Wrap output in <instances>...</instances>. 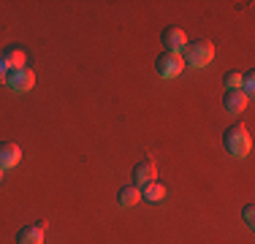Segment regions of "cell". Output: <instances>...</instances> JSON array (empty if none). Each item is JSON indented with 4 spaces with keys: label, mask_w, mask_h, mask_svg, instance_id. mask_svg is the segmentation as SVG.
<instances>
[{
    "label": "cell",
    "mask_w": 255,
    "mask_h": 244,
    "mask_svg": "<svg viewBox=\"0 0 255 244\" xmlns=\"http://www.w3.org/2000/svg\"><path fill=\"white\" fill-rule=\"evenodd\" d=\"M117 201H120V206H136L141 201V190L136 185H123L117 193Z\"/></svg>",
    "instance_id": "11"
},
{
    "label": "cell",
    "mask_w": 255,
    "mask_h": 244,
    "mask_svg": "<svg viewBox=\"0 0 255 244\" xmlns=\"http://www.w3.org/2000/svg\"><path fill=\"white\" fill-rule=\"evenodd\" d=\"M247 103H250V98L242 90H226V95H223V106H226L228 114H242L247 109Z\"/></svg>",
    "instance_id": "8"
},
{
    "label": "cell",
    "mask_w": 255,
    "mask_h": 244,
    "mask_svg": "<svg viewBox=\"0 0 255 244\" xmlns=\"http://www.w3.org/2000/svg\"><path fill=\"white\" fill-rule=\"evenodd\" d=\"M3 63H5V71H14V68H25L27 65V54L22 46H8L3 52Z\"/></svg>",
    "instance_id": "10"
},
{
    "label": "cell",
    "mask_w": 255,
    "mask_h": 244,
    "mask_svg": "<svg viewBox=\"0 0 255 244\" xmlns=\"http://www.w3.org/2000/svg\"><path fill=\"white\" fill-rule=\"evenodd\" d=\"M163 198H166V187L160 182H149V185L141 187V201H147V204H157Z\"/></svg>",
    "instance_id": "12"
},
{
    "label": "cell",
    "mask_w": 255,
    "mask_h": 244,
    "mask_svg": "<svg viewBox=\"0 0 255 244\" xmlns=\"http://www.w3.org/2000/svg\"><path fill=\"white\" fill-rule=\"evenodd\" d=\"M133 185L136 187H144V185H149V182H155L157 179V166L152 160H138L136 166H133Z\"/></svg>",
    "instance_id": "5"
},
{
    "label": "cell",
    "mask_w": 255,
    "mask_h": 244,
    "mask_svg": "<svg viewBox=\"0 0 255 244\" xmlns=\"http://www.w3.org/2000/svg\"><path fill=\"white\" fill-rule=\"evenodd\" d=\"M44 234H46V223H44V220H38V223H33V225L19 228V234H16V244H44Z\"/></svg>",
    "instance_id": "6"
},
{
    "label": "cell",
    "mask_w": 255,
    "mask_h": 244,
    "mask_svg": "<svg viewBox=\"0 0 255 244\" xmlns=\"http://www.w3.org/2000/svg\"><path fill=\"white\" fill-rule=\"evenodd\" d=\"M179 57H182V63L190 65V68H204V65H209L212 57H215V46H212V41H206V38L187 41Z\"/></svg>",
    "instance_id": "2"
},
{
    "label": "cell",
    "mask_w": 255,
    "mask_h": 244,
    "mask_svg": "<svg viewBox=\"0 0 255 244\" xmlns=\"http://www.w3.org/2000/svg\"><path fill=\"white\" fill-rule=\"evenodd\" d=\"M160 38H163L166 52H174V54H179L182 49H185V44H187V35H185V30H182V27H166Z\"/></svg>",
    "instance_id": "7"
},
{
    "label": "cell",
    "mask_w": 255,
    "mask_h": 244,
    "mask_svg": "<svg viewBox=\"0 0 255 244\" xmlns=\"http://www.w3.org/2000/svg\"><path fill=\"white\" fill-rule=\"evenodd\" d=\"M0 182H3V168H0Z\"/></svg>",
    "instance_id": "17"
},
{
    "label": "cell",
    "mask_w": 255,
    "mask_h": 244,
    "mask_svg": "<svg viewBox=\"0 0 255 244\" xmlns=\"http://www.w3.org/2000/svg\"><path fill=\"white\" fill-rule=\"evenodd\" d=\"M223 144H226V152L234 157H247L253 149V138H250V133H247V127L242 125V122H234L231 127H226Z\"/></svg>",
    "instance_id": "1"
},
{
    "label": "cell",
    "mask_w": 255,
    "mask_h": 244,
    "mask_svg": "<svg viewBox=\"0 0 255 244\" xmlns=\"http://www.w3.org/2000/svg\"><path fill=\"white\" fill-rule=\"evenodd\" d=\"M242 93H245L247 98L255 93V73H253V71L242 73Z\"/></svg>",
    "instance_id": "14"
},
{
    "label": "cell",
    "mask_w": 255,
    "mask_h": 244,
    "mask_svg": "<svg viewBox=\"0 0 255 244\" xmlns=\"http://www.w3.org/2000/svg\"><path fill=\"white\" fill-rule=\"evenodd\" d=\"M223 84H226V90H242V73L228 71L226 76H223Z\"/></svg>",
    "instance_id": "13"
},
{
    "label": "cell",
    "mask_w": 255,
    "mask_h": 244,
    "mask_svg": "<svg viewBox=\"0 0 255 244\" xmlns=\"http://www.w3.org/2000/svg\"><path fill=\"white\" fill-rule=\"evenodd\" d=\"M3 82H5V87L14 90V93H30V90H33V84H35V73L25 65V68L5 71Z\"/></svg>",
    "instance_id": "3"
},
{
    "label": "cell",
    "mask_w": 255,
    "mask_h": 244,
    "mask_svg": "<svg viewBox=\"0 0 255 244\" xmlns=\"http://www.w3.org/2000/svg\"><path fill=\"white\" fill-rule=\"evenodd\" d=\"M22 157V149L11 141H0V168H14Z\"/></svg>",
    "instance_id": "9"
},
{
    "label": "cell",
    "mask_w": 255,
    "mask_h": 244,
    "mask_svg": "<svg viewBox=\"0 0 255 244\" xmlns=\"http://www.w3.org/2000/svg\"><path fill=\"white\" fill-rule=\"evenodd\" d=\"M3 71H5V63H3V54H0V76H5Z\"/></svg>",
    "instance_id": "16"
},
{
    "label": "cell",
    "mask_w": 255,
    "mask_h": 244,
    "mask_svg": "<svg viewBox=\"0 0 255 244\" xmlns=\"http://www.w3.org/2000/svg\"><path fill=\"white\" fill-rule=\"evenodd\" d=\"M242 217H245L247 228H253V225H255V206H253V204H245V209H242Z\"/></svg>",
    "instance_id": "15"
},
{
    "label": "cell",
    "mask_w": 255,
    "mask_h": 244,
    "mask_svg": "<svg viewBox=\"0 0 255 244\" xmlns=\"http://www.w3.org/2000/svg\"><path fill=\"white\" fill-rule=\"evenodd\" d=\"M182 68H185V63H182V57L174 52H163V54H157V60H155V71H157V76H163V79H177L182 73Z\"/></svg>",
    "instance_id": "4"
}]
</instances>
